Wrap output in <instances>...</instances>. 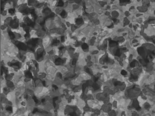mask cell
Masks as SVG:
<instances>
[{"label":"cell","instance_id":"obj_1","mask_svg":"<svg viewBox=\"0 0 155 116\" xmlns=\"http://www.w3.org/2000/svg\"><path fill=\"white\" fill-rule=\"evenodd\" d=\"M120 12L119 10H111L110 11V17L111 18H119L120 16Z\"/></svg>","mask_w":155,"mask_h":116},{"label":"cell","instance_id":"obj_2","mask_svg":"<svg viewBox=\"0 0 155 116\" xmlns=\"http://www.w3.org/2000/svg\"><path fill=\"white\" fill-rule=\"evenodd\" d=\"M63 10H64L63 7H61V6H56V7H55L53 9V12L56 15H59Z\"/></svg>","mask_w":155,"mask_h":116},{"label":"cell","instance_id":"obj_3","mask_svg":"<svg viewBox=\"0 0 155 116\" xmlns=\"http://www.w3.org/2000/svg\"><path fill=\"white\" fill-rule=\"evenodd\" d=\"M71 6H72V9H73V10H77V9H78V8H79L80 6V4H78L74 3H71Z\"/></svg>","mask_w":155,"mask_h":116}]
</instances>
